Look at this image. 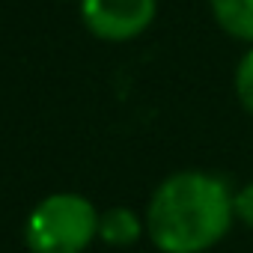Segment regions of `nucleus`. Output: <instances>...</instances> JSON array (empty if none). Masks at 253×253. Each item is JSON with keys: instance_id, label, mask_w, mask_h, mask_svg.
Returning a JSON list of instances; mask_svg holds the SVG:
<instances>
[{"instance_id": "f257e3e1", "label": "nucleus", "mask_w": 253, "mask_h": 253, "mask_svg": "<svg viewBox=\"0 0 253 253\" xmlns=\"http://www.w3.org/2000/svg\"><path fill=\"white\" fill-rule=\"evenodd\" d=\"M235 191L211 170H176L146 203V235L161 253H206L235 223Z\"/></svg>"}, {"instance_id": "f03ea898", "label": "nucleus", "mask_w": 253, "mask_h": 253, "mask_svg": "<svg viewBox=\"0 0 253 253\" xmlns=\"http://www.w3.org/2000/svg\"><path fill=\"white\" fill-rule=\"evenodd\" d=\"M98 238V211L81 194L45 197L24 223L30 253H84Z\"/></svg>"}, {"instance_id": "7ed1b4c3", "label": "nucleus", "mask_w": 253, "mask_h": 253, "mask_svg": "<svg viewBox=\"0 0 253 253\" xmlns=\"http://www.w3.org/2000/svg\"><path fill=\"white\" fill-rule=\"evenodd\" d=\"M158 15V0H81L86 30L104 42H131L143 36Z\"/></svg>"}, {"instance_id": "20e7f679", "label": "nucleus", "mask_w": 253, "mask_h": 253, "mask_svg": "<svg viewBox=\"0 0 253 253\" xmlns=\"http://www.w3.org/2000/svg\"><path fill=\"white\" fill-rule=\"evenodd\" d=\"M146 232V217H140L134 209L113 206L98 214V238L107 247H131Z\"/></svg>"}, {"instance_id": "39448f33", "label": "nucleus", "mask_w": 253, "mask_h": 253, "mask_svg": "<svg viewBox=\"0 0 253 253\" xmlns=\"http://www.w3.org/2000/svg\"><path fill=\"white\" fill-rule=\"evenodd\" d=\"M217 27L244 45H253V0H209Z\"/></svg>"}, {"instance_id": "423d86ee", "label": "nucleus", "mask_w": 253, "mask_h": 253, "mask_svg": "<svg viewBox=\"0 0 253 253\" xmlns=\"http://www.w3.org/2000/svg\"><path fill=\"white\" fill-rule=\"evenodd\" d=\"M232 89H235V98H238L241 110H247V113L253 116V45H247V51H244L241 60L235 63Z\"/></svg>"}, {"instance_id": "0eeeda50", "label": "nucleus", "mask_w": 253, "mask_h": 253, "mask_svg": "<svg viewBox=\"0 0 253 253\" xmlns=\"http://www.w3.org/2000/svg\"><path fill=\"white\" fill-rule=\"evenodd\" d=\"M232 206H235V220L247 229H253V182L241 185L232 197Z\"/></svg>"}]
</instances>
